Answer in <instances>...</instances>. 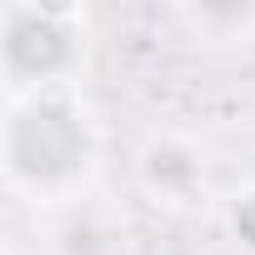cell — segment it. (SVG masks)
Wrapping results in <instances>:
<instances>
[{
	"label": "cell",
	"instance_id": "cell-1",
	"mask_svg": "<svg viewBox=\"0 0 255 255\" xmlns=\"http://www.w3.org/2000/svg\"><path fill=\"white\" fill-rule=\"evenodd\" d=\"M10 155L30 180H60L85 155V135H80V125L65 105H35L15 120Z\"/></svg>",
	"mask_w": 255,
	"mask_h": 255
},
{
	"label": "cell",
	"instance_id": "cell-2",
	"mask_svg": "<svg viewBox=\"0 0 255 255\" xmlns=\"http://www.w3.org/2000/svg\"><path fill=\"white\" fill-rule=\"evenodd\" d=\"M5 55L15 70L25 75H45L55 70L65 55H70V40L55 20H40V15H15L10 20V40H5Z\"/></svg>",
	"mask_w": 255,
	"mask_h": 255
},
{
	"label": "cell",
	"instance_id": "cell-3",
	"mask_svg": "<svg viewBox=\"0 0 255 255\" xmlns=\"http://www.w3.org/2000/svg\"><path fill=\"white\" fill-rule=\"evenodd\" d=\"M155 180H175V185L190 180V160H185L180 150H160V155H155Z\"/></svg>",
	"mask_w": 255,
	"mask_h": 255
},
{
	"label": "cell",
	"instance_id": "cell-4",
	"mask_svg": "<svg viewBox=\"0 0 255 255\" xmlns=\"http://www.w3.org/2000/svg\"><path fill=\"white\" fill-rule=\"evenodd\" d=\"M240 235L255 245V200H245V205H240Z\"/></svg>",
	"mask_w": 255,
	"mask_h": 255
}]
</instances>
